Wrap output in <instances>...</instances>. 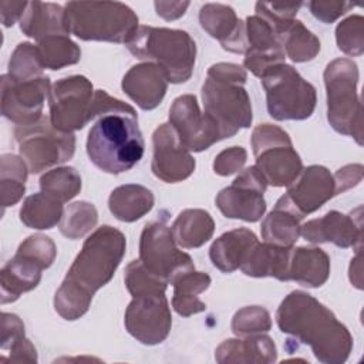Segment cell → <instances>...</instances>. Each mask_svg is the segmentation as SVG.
I'll return each mask as SVG.
<instances>
[{
	"mask_svg": "<svg viewBox=\"0 0 364 364\" xmlns=\"http://www.w3.org/2000/svg\"><path fill=\"white\" fill-rule=\"evenodd\" d=\"M125 247L124 233L108 225L85 239L54 296V309L63 318L73 321L88 311L97 290L112 279Z\"/></svg>",
	"mask_w": 364,
	"mask_h": 364,
	"instance_id": "6da1fadb",
	"label": "cell"
},
{
	"mask_svg": "<svg viewBox=\"0 0 364 364\" xmlns=\"http://www.w3.org/2000/svg\"><path fill=\"white\" fill-rule=\"evenodd\" d=\"M276 321L282 333L310 346L323 364H343L353 350V336L334 313L311 294L293 290L280 303Z\"/></svg>",
	"mask_w": 364,
	"mask_h": 364,
	"instance_id": "7a4b0ae2",
	"label": "cell"
},
{
	"mask_svg": "<svg viewBox=\"0 0 364 364\" xmlns=\"http://www.w3.org/2000/svg\"><path fill=\"white\" fill-rule=\"evenodd\" d=\"M87 136V155L101 171L118 175L135 166L145 149L136 111H112L95 117Z\"/></svg>",
	"mask_w": 364,
	"mask_h": 364,
	"instance_id": "3957f363",
	"label": "cell"
},
{
	"mask_svg": "<svg viewBox=\"0 0 364 364\" xmlns=\"http://www.w3.org/2000/svg\"><path fill=\"white\" fill-rule=\"evenodd\" d=\"M127 47L136 58L159 65L172 84L188 81L193 73L196 44L183 30L139 26Z\"/></svg>",
	"mask_w": 364,
	"mask_h": 364,
	"instance_id": "277c9868",
	"label": "cell"
},
{
	"mask_svg": "<svg viewBox=\"0 0 364 364\" xmlns=\"http://www.w3.org/2000/svg\"><path fill=\"white\" fill-rule=\"evenodd\" d=\"M70 34L84 41L128 43L138 16L121 1H68L64 6Z\"/></svg>",
	"mask_w": 364,
	"mask_h": 364,
	"instance_id": "5b68a950",
	"label": "cell"
},
{
	"mask_svg": "<svg viewBox=\"0 0 364 364\" xmlns=\"http://www.w3.org/2000/svg\"><path fill=\"white\" fill-rule=\"evenodd\" d=\"M327 119L338 134L363 145V108L357 91L358 67L353 60L336 58L324 70Z\"/></svg>",
	"mask_w": 364,
	"mask_h": 364,
	"instance_id": "8992f818",
	"label": "cell"
},
{
	"mask_svg": "<svg viewBox=\"0 0 364 364\" xmlns=\"http://www.w3.org/2000/svg\"><path fill=\"white\" fill-rule=\"evenodd\" d=\"M266 91L269 115L277 121H301L311 117L317 102L314 85L307 82L299 71L280 63L260 77Z\"/></svg>",
	"mask_w": 364,
	"mask_h": 364,
	"instance_id": "52a82bcc",
	"label": "cell"
},
{
	"mask_svg": "<svg viewBox=\"0 0 364 364\" xmlns=\"http://www.w3.org/2000/svg\"><path fill=\"white\" fill-rule=\"evenodd\" d=\"M55 255V243L46 235H33L21 242L0 272L1 304L13 303L23 293L37 287L41 272L53 264Z\"/></svg>",
	"mask_w": 364,
	"mask_h": 364,
	"instance_id": "ba28073f",
	"label": "cell"
},
{
	"mask_svg": "<svg viewBox=\"0 0 364 364\" xmlns=\"http://www.w3.org/2000/svg\"><path fill=\"white\" fill-rule=\"evenodd\" d=\"M250 142L256 168L262 172L267 185L290 186L303 171L300 155L293 148L289 134L280 127L257 125L252 132Z\"/></svg>",
	"mask_w": 364,
	"mask_h": 364,
	"instance_id": "9c48e42d",
	"label": "cell"
},
{
	"mask_svg": "<svg viewBox=\"0 0 364 364\" xmlns=\"http://www.w3.org/2000/svg\"><path fill=\"white\" fill-rule=\"evenodd\" d=\"M243 84L206 75L202 85L203 112L218 124L222 139L252 125V102Z\"/></svg>",
	"mask_w": 364,
	"mask_h": 364,
	"instance_id": "30bf717a",
	"label": "cell"
},
{
	"mask_svg": "<svg viewBox=\"0 0 364 364\" xmlns=\"http://www.w3.org/2000/svg\"><path fill=\"white\" fill-rule=\"evenodd\" d=\"M14 136L20 156L31 173H40L54 165L67 162L75 151L74 134L57 131L50 118L44 117L33 125L17 127Z\"/></svg>",
	"mask_w": 364,
	"mask_h": 364,
	"instance_id": "8fae6325",
	"label": "cell"
},
{
	"mask_svg": "<svg viewBox=\"0 0 364 364\" xmlns=\"http://www.w3.org/2000/svg\"><path fill=\"white\" fill-rule=\"evenodd\" d=\"M94 88L84 75H70L53 84L48 94L50 122L61 132L73 134L92 119Z\"/></svg>",
	"mask_w": 364,
	"mask_h": 364,
	"instance_id": "7c38bea8",
	"label": "cell"
},
{
	"mask_svg": "<svg viewBox=\"0 0 364 364\" xmlns=\"http://www.w3.org/2000/svg\"><path fill=\"white\" fill-rule=\"evenodd\" d=\"M139 260L149 273L168 284L195 269L192 257L178 249L171 228L161 220L145 225L139 239Z\"/></svg>",
	"mask_w": 364,
	"mask_h": 364,
	"instance_id": "4fadbf2b",
	"label": "cell"
},
{
	"mask_svg": "<svg viewBox=\"0 0 364 364\" xmlns=\"http://www.w3.org/2000/svg\"><path fill=\"white\" fill-rule=\"evenodd\" d=\"M127 331L139 343H162L172 326V316L165 291H148L132 296L124 316Z\"/></svg>",
	"mask_w": 364,
	"mask_h": 364,
	"instance_id": "5bb4252c",
	"label": "cell"
},
{
	"mask_svg": "<svg viewBox=\"0 0 364 364\" xmlns=\"http://www.w3.org/2000/svg\"><path fill=\"white\" fill-rule=\"evenodd\" d=\"M267 182L256 165L239 173L230 186L223 188L215 202L219 210L229 219L257 222L266 212L263 193Z\"/></svg>",
	"mask_w": 364,
	"mask_h": 364,
	"instance_id": "9a60e30c",
	"label": "cell"
},
{
	"mask_svg": "<svg viewBox=\"0 0 364 364\" xmlns=\"http://www.w3.org/2000/svg\"><path fill=\"white\" fill-rule=\"evenodd\" d=\"M50 78L46 75L18 81L1 75V114L17 127H28L43 117V105L50 94Z\"/></svg>",
	"mask_w": 364,
	"mask_h": 364,
	"instance_id": "2e32d148",
	"label": "cell"
},
{
	"mask_svg": "<svg viewBox=\"0 0 364 364\" xmlns=\"http://www.w3.org/2000/svg\"><path fill=\"white\" fill-rule=\"evenodd\" d=\"M169 124L188 151L202 152L222 139L218 124L208 114L200 112L196 97L192 94L173 100L169 108Z\"/></svg>",
	"mask_w": 364,
	"mask_h": 364,
	"instance_id": "e0dca14e",
	"label": "cell"
},
{
	"mask_svg": "<svg viewBox=\"0 0 364 364\" xmlns=\"http://www.w3.org/2000/svg\"><path fill=\"white\" fill-rule=\"evenodd\" d=\"M154 155L151 162L152 173L166 182L176 183L189 178L195 171V159L182 146L171 124H161L152 134Z\"/></svg>",
	"mask_w": 364,
	"mask_h": 364,
	"instance_id": "ac0fdd59",
	"label": "cell"
},
{
	"mask_svg": "<svg viewBox=\"0 0 364 364\" xmlns=\"http://www.w3.org/2000/svg\"><path fill=\"white\" fill-rule=\"evenodd\" d=\"M336 196L334 178L321 165H310L300 172L279 200L296 212L301 219L320 209L327 200Z\"/></svg>",
	"mask_w": 364,
	"mask_h": 364,
	"instance_id": "d6986e66",
	"label": "cell"
},
{
	"mask_svg": "<svg viewBox=\"0 0 364 364\" xmlns=\"http://www.w3.org/2000/svg\"><path fill=\"white\" fill-rule=\"evenodd\" d=\"M358 206L350 215L330 210L318 219H311L300 228V235L310 243H333L338 247L361 249L363 223Z\"/></svg>",
	"mask_w": 364,
	"mask_h": 364,
	"instance_id": "ffe728a7",
	"label": "cell"
},
{
	"mask_svg": "<svg viewBox=\"0 0 364 364\" xmlns=\"http://www.w3.org/2000/svg\"><path fill=\"white\" fill-rule=\"evenodd\" d=\"M200 27L216 38L223 50L245 54L247 50L245 23L237 18L235 10L228 4L208 3L199 10Z\"/></svg>",
	"mask_w": 364,
	"mask_h": 364,
	"instance_id": "44dd1931",
	"label": "cell"
},
{
	"mask_svg": "<svg viewBox=\"0 0 364 364\" xmlns=\"http://www.w3.org/2000/svg\"><path fill=\"white\" fill-rule=\"evenodd\" d=\"M165 71L154 63H141L131 67L122 78V91L145 111L156 108L168 90Z\"/></svg>",
	"mask_w": 364,
	"mask_h": 364,
	"instance_id": "7402d4cb",
	"label": "cell"
},
{
	"mask_svg": "<svg viewBox=\"0 0 364 364\" xmlns=\"http://www.w3.org/2000/svg\"><path fill=\"white\" fill-rule=\"evenodd\" d=\"M219 364H270L277 358L273 340L263 334L246 336V338H229L220 343L215 351Z\"/></svg>",
	"mask_w": 364,
	"mask_h": 364,
	"instance_id": "603a6c76",
	"label": "cell"
},
{
	"mask_svg": "<svg viewBox=\"0 0 364 364\" xmlns=\"http://www.w3.org/2000/svg\"><path fill=\"white\" fill-rule=\"evenodd\" d=\"M291 247L276 246L272 243H260L259 240L253 245L240 270L250 277H274L280 282L289 280V263Z\"/></svg>",
	"mask_w": 364,
	"mask_h": 364,
	"instance_id": "cb8c5ba5",
	"label": "cell"
},
{
	"mask_svg": "<svg viewBox=\"0 0 364 364\" xmlns=\"http://www.w3.org/2000/svg\"><path fill=\"white\" fill-rule=\"evenodd\" d=\"M20 30L27 37L41 40L55 34H70L65 10L55 3L30 1L23 17L20 18Z\"/></svg>",
	"mask_w": 364,
	"mask_h": 364,
	"instance_id": "d4e9b609",
	"label": "cell"
},
{
	"mask_svg": "<svg viewBox=\"0 0 364 364\" xmlns=\"http://www.w3.org/2000/svg\"><path fill=\"white\" fill-rule=\"evenodd\" d=\"M256 242L257 237L252 230L237 228L225 232L212 243L209 257L216 269L223 273H232L236 269H240Z\"/></svg>",
	"mask_w": 364,
	"mask_h": 364,
	"instance_id": "484cf974",
	"label": "cell"
},
{
	"mask_svg": "<svg viewBox=\"0 0 364 364\" xmlns=\"http://www.w3.org/2000/svg\"><path fill=\"white\" fill-rule=\"evenodd\" d=\"M330 276V257L320 247H293L289 280L306 287H320Z\"/></svg>",
	"mask_w": 364,
	"mask_h": 364,
	"instance_id": "4316f807",
	"label": "cell"
},
{
	"mask_svg": "<svg viewBox=\"0 0 364 364\" xmlns=\"http://www.w3.org/2000/svg\"><path fill=\"white\" fill-rule=\"evenodd\" d=\"M154 202V195L148 188L136 183H127L111 192L108 208L118 220L135 222L152 209Z\"/></svg>",
	"mask_w": 364,
	"mask_h": 364,
	"instance_id": "83f0119b",
	"label": "cell"
},
{
	"mask_svg": "<svg viewBox=\"0 0 364 364\" xmlns=\"http://www.w3.org/2000/svg\"><path fill=\"white\" fill-rule=\"evenodd\" d=\"M210 276L203 272H196L195 269L179 274L173 282V297L172 307L182 317H189L192 314L206 310V304L199 299L210 286Z\"/></svg>",
	"mask_w": 364,
	"mask_h": 364,
	"instance_id": "f1b7e54d",
	"label": "cell"
},
{
	"mask_svg": "<svg viewBox=\"0 0 364 364\" xmlns=\"http://www.w3.org/2000/svg\"><path fill=\"white\" fill-rule=\"evenodd\" d=\"M172 236L181 247L196 249L205 245L215 232V222L203 209H185L175 219Z\"/></svg>",
	"mask_w": 364,
	"mask_h": 364,
	"instance_id": "f546056e",
	"label": "cell"
},
{
	"mask_svg": "<svg viewBox=\"0 0 364 364\" xmlns=\"http://www.w3.org/2000/svg\"><path fill=\"white\" fill-rule=\"evenodd\" d=\"M300 220L296 212L277 200L274 209L262 222V237L267 243L291 247L300 236Z\"/></svg>",
	"mask_w": 364,
	"mask_h": 364,
	"instance_id": "4dcf8cb0",
	"label": "cell"
},
{
	"mask_svg": "<svg viewBox=\"0 0 364 364\" xmlns=\"http://www.w3.org/2000/svg\"><path fill=\"white\" fill-rule=\"evenodd\" d=\"M63 218V202L48 193L30 195L20 209V220L31 229H51Z\"/></svg>",
	"mask_w": 364,
	"mask_h": 364,
	"instance_id": "1f68e13d",
	"label": "cell"
},
{
	"mask_svg": "<svg viewBox=\"0 0 364 364\" xmlns=\"http://www.w3.org/2000/svg\"><path fill=\"white\" fill-rule=\"evenodd\" d=\"M28 166L21 156L4 154L0 159V196L3 209L16 205L26 192Z\"/></svg>",
	"mask_w": 364,
	"mask_h": 364,
	"instance_id": "d6a6232c",
	"label": "cell"
},
{
	"mask_svg": "<svg viewBox=\"0 0 364 364\" xmlns=\"http://www.w3.org/2000/svg\"><path fill=\"white\" fill-rule=\"evenodd\" d=\"M36 46L43 68L60 70L77 64L81 58L80 47L65 34L44 37Z\"/></svg>",
	"mask_w": 364,
	"mask_h": 364,
	"instance_id": "836d02e7",
	"label": "cell"
},
{
	"mask_svg": "<svg viewBox=\"0 0 364 364\" xmlns=\"http://www.w3.org/2000/svg\"><path fill=\"white\" fill-rule=\"evenodd\" d=\"M1 350L10 351L11 361L37 363V351L24 334V324L18 316L1 314Z\"/></svg>",
	"mask_w": 364,
	"mask_h": 364,
	"instance_id": "e575fe53",
	"label": "cell"
},
{
	"mask_svg": "<svg viewBox=\"0 0 364 364\" xmlns=\"http://www.w3.org/2000/svg\"><path fill=\"white\" fill-rule=\"evenodd\" d=\"M279 40L284 54L294 63L310 61L320 51V40L299 20H294L279 36Z\"/></svg>",
	"mask_w": 364,
	"mask_h": 364,
	"instance_id": "d590c367",
	"label": "cell"
},
{
	"mask_svg": "<svg viewBox=\"0 0 364 364\" xmlns=\"http://www.w3.org/2000/svg\"><path fill=\"white\" fill-rule=\"evenodd\" d=\"M247 50L245 54H269L286 55L280 44L279 36L267 20L253 14L245 21Z\"/></svg>",
	"mask_w": 364,
	"mask_h": 364,
	"instance_id": "8d00e7d4",
	"label": "cell"
},
{
	"mask_svg": "<svg viewBox=\"0 0 364 364\" xmlns=\"http://www.w3.org/2000/svg\"><path fill=\"white\" fill-rule=\"evenodd\" d=\"M41 192L60 202H68L81 191V176L73 166H60L46 172L40 178Z\"/></svg>",
	"mask_w": 364,
	"mask_h": 364,
	"instance_id": "74e56055",
	"label": "cell"
},
{
	"mask_svg": "<svg viewBox=\"0 0 364 364\" xmlns=\"http://www.w3.org/2000/svg\"><path fill=\"white\" fill-rule=\"evenodd\" d=\"M98 220V212L92 203L85 200L74 202L68 205L60 220V232L71 239H80L85 236Z\"/></svg>",
	"mask_w": 364,
	"mask_h": 364,
	"instance_id": "f35d334b",
	"label": "cell"
},
{
	"mask_svg": "<svg viewBox=\"0 0 364 364\" xmlns=\"http://www.w3.org/2000/svg\"><path fill=\"white\" fill-rule=\"evenodd\" d=\"M43 65L38 57L37 46L31 43H20L9 61V75L13 80L27 81L43 77Z\"/></svg>",
	"mask_w": 364,
	"mask_h": 364,
	"instance_id": "ab89813d",
	"label": "cell"
},
{
	"mask_svg": "<svg viewBox=\"0 0 364 364\" xmlns=\"http://www.w3.org/2000/svg\"><path fill=\"white\" fill-rule=\"evenodd\" d=\"M337 47L347 55L360 57L364 53V18L354 14L336 27Z\"/></svg>",
	"mask_w": 364,
	"mask_h": 364,
	"instance_id": "60d3db41",
	"label": "cell"
},
{
	"mask_svg": "<svg viewBox=\"0 0 364 364\" xmlns=\"http://www.w3.org/2000/svg\"><path fill=\"white\" fill-rule=\"evenodd\" d=\"M230 327L237 337L262 334L272 328V318L266 309L260 306H246L235 313Z\"/></svg>",
	"mask_w": 364,
	"mask_h": 364,
	"instance_id": "b9f144b4",
	"label": "cell"
},
{
	"mask_svg": "<svg viewBox=\"0 0 364 364\" xmlns=\"http://www.w3.org/2000/svg\"><path fill=\"white\" fill-rule=\"evenodd\" d=\"M125 286L131 296L148 293V291H165L168 283L161 280L159 277L149 273L145 266L141 263V260H132L125 267L124 274Z\"/></svg>",
	"mask_w": 364,
	"mask_h": 364,
	"instance_id": "7bdbcfd3",
	"label": "cell"
},
{
	"mask_svg": "<svg viewBox=\"0 0 364 364\" xmlns=\"http://www.w3.org/2000/svg\"><path fill=\"white\" fill-rule=\"evenodd\" d=\"M303 6L301 1L297 3H266L257 1L255 11L257 16L263 17L274 28L276 34L280 36L296 18L299 9Z\"/></svg>",
	"mask_w": 364,
	"mask_h": 364,
	"instance_id": "ee69618b",
	"label": "cell"
},
{
	"mask_svg": "<svg viewBox=\"0 0 364 364\" xmlns=\"http://www.w3.org/2000/svg\"><path fill=\"white\" fill-rule=\"evenodd\" d=\"M247 152L243 146H230L219 152L213 161V171L220 176L239 172L246 164Z\"/></svg>",
	"mask_w": 364,
	"mask_h": 364,
	"instance_id": "f6af8a7d",
	"label": "cell"
},
{
	"mask_svg": "<svg viewBox=\"0 0 364 364\" xmlns=\"http://www.w3.org/2000/svg\"><path fill=\"white\" fill-rule=\"evenodd\" d=\"M307 6L311 14L326 24L336 21L354 7V4L348 1H309Z\"/></svg>",
	"mask_w": 364,
	"mask_h": 364,
	"instance_id": "bcb514c9",
	"label": "cell"
},
{
	"mask_svg": "<svg viewBox=\"0 0 364 364\" xmlns=\"http://www.w3.org/2000/svg\"><path fill=\"white\" fill-rule=\"evenodd\" d=\"M334 186L336 195L346 192L347 189L357 186L363 179V165L361 164H350L340 168L334 175Z\"/></svg>",
	"mask_w": 364,
	"mask_h": 364,
	"instance_id": "7dc6e473",
	"label": "cell"
},
{
	"mask_svg": "<svg viewBox=\"0 0 364 364\" xmlns=\"http://www.w3.org/2000/svg\"><path fill=\"white\" fill-rule=\"evenodd\" d=\"M27 1H6L3 0L0 3V14H1V23L4 27L13 26L17 20H20L27 9Z\"/></svg>",
	"mask_w": 364,
	"mask_h": 364,
	"instance_id": "c3c4849f",
	"label": "cell"
},
{
	"mask_svg": "<svg viewBox=\"0 0 364 364\" xmlns=\"http://www.w3.org/2000/svg\"><path fill=\"white\" fill-rule=\"evenodd\" d=\"M156 14L164 20H176L182 17L189 7V1H155Z\"/></svg>",
	"mask_w": 364,
	"mask_h": 364,
	"instance_id": "681fc988",
	"label": "cell"
},
{
	"mask_svg": "<svg viewBox=\"0 0 364 364\" xmlns=\"http://www.w3.org/2000/svg\"><path fill=\"white\" fill-rule=\"evenodd\" d=\"M350 280L357 289H363L361 280V249H357V256L351 260L350 264Z\"/></svg>",
	"mask_w": 364,
	"mask_h": 364,
	"instance_id": "f907efd6",
	"label": "cell"
}]
</instances>
